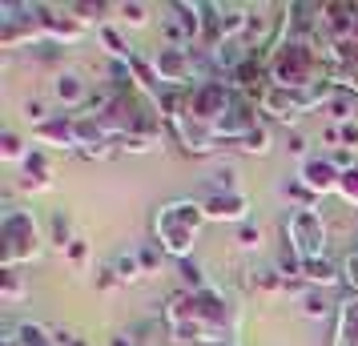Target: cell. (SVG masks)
<instances>
[{
    "instance_id": "obj_1",
    "label": "cell",
    "mask_w": 358,
    "mask_h": 346,
    "mask_svg": "<svg viewBox=\"0 0 358 346\" xmlns=\"http://www.w3.org/2000/svg\"><path fill=\"white\" fill-rule=\"evenodd\" d=\"M266 57V69H270V85H286V89H310L318 81H330V69L322 61V45L314 41H302V36H282Z\"/></svg>"
},
{
    "instance_id": "obj_2",
    "label": "cell",
    "mask_w": 358,
    "mask_h": 346,
    "mask_svg": "<svg viewBox=\"0 0 358 346\" xmlns=\"http://www.w3.org/2000/svg\"><path fill=\"white\" fill-rule=\"evenodd\" d=\"M206 226V210L201 201L194 198H173L153 210V242L165 250V258L173 262H185L194 258V246H197V233Z\"/></svg>"
},
{
    "instance_id": "obj_3",
    "label": "cell",
    "mask_w": 358,
    "mask_h": 346,
    "mask_svg": "<svg viewBox=\"0 0 358 346\" xmlns=\"http://www.w3.org/2000/svg\"><path fill=\"white\" fill-rule=\"evenodd\" d=\"M45 246H49V233L29 206H8L0 214V266L4 270L41 262Z\"/></svg>"
},
{
    "instance_id": "obj_4",
    "label": "cell",
    "mask_w": 358,
    "mask_h": 346,
    "mask_svg": "<svg viewBox=\"0 0 358 346\" xmlns=\"http://www.w3.org/2000/svg\"><path fill=\"white\" fill-rule=\"evenodd\" d=\"M282 233L294 246V254L302 262H318V258H330V226L318 210H290L286 222H282Z\"/></svg>"
},
{
    "instance_id": "obj_5",
    "label": "cell",
    "mask_w": 358,
    "mask_h": 346,
    "mask_svg": "<svg viewBox=\"0 0 358 346\" xmlns=\"http://www.w3.org/2000/svg\"><path fill=\"white\" fill-rule=\"evenodd\" d=\"M234 85L229 81H206V85H194V89H185V97H181V113L194 117V121H206V125H217L222 117L234 109Z\"/></svg>"
},
{
    "instance_id": "obj_6",
    "label": "cell",
    "mask_w": 358,
    "mask_h": 346,
    "mask_svg": "<svg viewBox=\"0 0 358 346\" xmlns=\"http://www.w3.org/2000/svg\"><path fill=\"white\" fill-rule=\"evenodd\" d=\"M149 65L157 73V85L162 89H194L197 85V52L194 49H181V45H157L153 57H149Z\"/></svg>"
},
{
    "instance_id": "obj_7",
    "label": "cell",
    "mask_w": 358,
    "mask_h": 346,
    "mask_svg": "<svg viewBox=\"0 0 358 346\" xmlns=\"http://www.w3.org/2000/svg\"><path fill=\"white\" fill-rule=\"evenodd\" d=\"M36 20H41V36L52 41V45H61V49L65 45H81L85 33H89L69 8H57V4H36Z\"/></svg>"
},
{
    "instance_id": "obj_8",
    "label": "cell",
    "mask_w": 358,
    "mask_h": 346,
    "mask_svg": "<svg viewBox=\"0 0 358 346\" xmlns=\"http://www.w3.org/2000/svg\"><path fill=\"white\" fill-rule=\"evenodd\" d=\"M169 133L178 137V145L189 153V157H210V153H217V137H213V125H206V121H194V117L178 113L173 121H169Z\"/></svg>"
},
{
    "instance_id": "obj_9",
    "label": "cell",
    "mask_w": 358,
    "mask_h": 346,
    "mask_svg": "<svg viewBox=\"0 0 358 346\" xmlns=\"http://www.w3.org/2000/svg\"><path fill=\"white\" fill-rule=\"evenodd\" d=\"M298 182L306 185L314 198H326V194H338V182H342V169L326 153H310L306 161L298 165Z\"/></svg>"
},
{
    "instance_id": "obj_10",
    "label": "cell",
    "mask_w": 358,
    "mask_h": 346,
    "mask_svg": "<svg viewBox=\"0 0 358 346\" xmlns=\"http://www.w3.org/2000/svg\"><path fill=\"white\" fill-rule=\"evenodd\" d=\"M33 141H36V149H73V153H81V141H77V121H73V113H57L52 121L36 125V129H33Z\"/></svg>"
},
{
    "instance_id": "obj_11",
    "label": "cell",
    "mask_w": 358,
    "mask_h": 346,
    "mask_svg": "<svg viewBox=\"0 0 358 346\" xmlns=\"http://www.w3.org/2000/svg\"><path fill=\"white\" fill-rule=\"evenodd\" d=\"M49 93L57 105H65V109H73V113H81L85 105H89V97H93V89H89V81H85L77 69H61L57 77H52Z\"/></svg>"
},
{
    "instance_id": "obj_12",
    "label": "cell",
    "mask_w": 358,
    "mask_h": 346,
    "mask_svg": "<svg viewBox=\"0 0 358 346\" xmlns=\"http://www.w3.org/2000/svg\"><path fill=\"white\" fill-rule=\"evenodd\" d=\"M201 210H206V222H229V226L250 222V198L245 194H213V198H201Z\"/></svg>"
},
{
    "instance_id": "obj_13",
    "label": "cell",
    "mask_w": 358,
    "mask_h": 346,
    "mask_svg": "<svg viewBox=\"0 0 358 346\" xmlns=\"http://www.w3.org/2000/svg\"><path fill=\"white\" fill-rule=\"evenodd\" d=\"M20 189L24 194H45L52 189V165L45 157V149H29V157L20 161Z\"/></svg>"
},
{
    "instance_id": "obj_14",
    "label": "cell",
    "mask_w": 358,
    "mask_h": 346,
    "mask_svg": "<svg viewBox=\"0 0 358 346\" xmlns=\"http://www.w3.org/2000/svg\"><path fill=\"white\" fill-rule=\"evenodd\" d=\"M330 346H358V298L350 294L346 302H338L334 314V343Z\"/></svg>"
},
{
    "instance_id": "obj_15",
    "label": "cell",
    "mask_w": 358,
    "mask_h": 346,
    "mask_svg": "<svg viewBox=\"0 0 358 346\" xmlns=\"http://www.w3.org/2000/svg\"><path fill=\"white\" fill-rule=\"evenodd\" d=\"M109 270L117 274V282L121 286H133V282H141V278H149L145 274V266H141V254H137V246H121L109 258Z\"/></svg>"
},
{
    "instance_id": "obj_16",
    "label": "cell",
    "mask_w": 358,
    "mask_h": 346,
    "mask_svg": "<svg viewBox=\"0 0 358 346\" xmlns=\"http://www.w3.org/2000/svg\"><path fill=\"white\" fill-rule=\"evenodd\" d=\"M302 282L310 290H330L342 282V262H330V258H318V262H306L302 270Z\"/></svg>"
},
{
    "instance_id": "obj_17",
    "label": "cell",
    "mask_w": 358,
    "mask_h": 346,
    "mask_svg": "<svg viewBox=\"0 0 358 346\" xmlns=\"http://www.w3.org/2000/svg\"><path fill=\"white\" fill-rule=\"evenodd\" d=\"M298 310L306 314V318H314V322H322V318H330V314H338V302H330V298L322 294V290H302L298 294Z\"/></svg>"
},
{
    "instance_id": "obj_18",
    "label": "cell",
    "mask_w": 358,
    "mask_h": 346,
    "mask_svg": "<svg viewBox=\"0 0 358 346\" xmlns=\"http://www.w3.org/2000/svg\"><path fill=\"white\" fill-rule=\"evenodd\" d=\"M45 233H49V246H57L61 254H65L73 242H77V230H73V217L65 214V210H52L49 226H45Z\"/></svg>"
},
{
    "instance_id": "obj_19",
    "label": "cell",
    "mask_w": 358,
    "mask_h": 346,
    "mask_svg": "<svg viewBox=\"0 0 358 346\" xmlns=\"http://www.w3.org/2000/svg\"><path fill=\"white\" fill-rule=\"evenodd\" d=\"M97 36H101V45L109 49V57H113V61H133V57H137V49H133L129 41L121 36V29H117V24H109V20H105V24H97Z\"/></svg>"
},
{
    "instance_id": "obj_20",
    "label": "cell",
    "mask_w": 358,
    "mask_h": 346,
    "mask_svg": "<svg viewBox=\"0 0 358 346\" xmlns=\"http://www.w3.org/2000/svg\"><path fill=\"white\" fill-rule=\"evenodd\" d=\"M17 346H57V330L45 322H17Z\"/></svg>"
},
{
    "instance_id": "obj_21",
    "label": "cell",
    "mask_w": 358,
    "mask_h": 346,
    "mask_svg": "<svg viewBox=\"0 0 358 346\" xmlns=\"http://www.w3.org/2000/svg\"><path fill=\"white\" fill-rule=\"evenodd\" d=\"M238 149H242V153H250V157H266V153L274 149V133H270V125L262 121L258 129H250L242 141H238Z\"/></svg>"
},
{
    "instance_id": "obj_22",
    "label": "cell",
    "mask_w": 358,
    "mask_h": 346,
    "mask_svg": "<svg viewBox=\"0 0 358 346\" xmlns=\"http://www.w3.org/2000/svg\"><path fill=\"white\" fill-rule=\"evenodd\" d=\"M178 274H181V290H189V294H201V290H210V286H213V282L206 278V270H201L197 258L178 262Z\"/></svg>"
},
{
    "instance_id": "obj_23",
    "label": "cell",
    "mask_w": 358,
    "mask_h": 346,
    "mask_svg": "<svg viewBox=\"0 0 358 346\" xmlns=\"http://www.w3.org/2000/svg\"><path fill=\"white\" fill-rule=\"evenodd\" d=\"M250 282H254V290H262V294H282V290H290V282L282 278V270H278V266L254 270V274H250Z\"/></svg>"
},
{
    "instance_id": "obj_24",
    "label": "cell",
    "mask_w": 358,
    "mask_h": 346,
    "mask_svg": "<svg viewBox=\"0 0 358 346\" xmlns=\"http://www.w3.org/2000/svg\"><path fill=\"white\" fill-rule=\"evenodd\" d=\"M213 194H242V189H238V173H234V169L210 173V178H206V198H213Z\"/></svg>"
},
{
    "instance_id": "obj_25",
    "label": "cell",
    "mask_w": 358,
    "mask_h": 346,
    "mask_svg": "<svg viewBox=\"0 0 358 346\" xmlns=\"http://www.w3.org/2000/svg\"><path fill=\"white\" fill-rule=\"evenodd\" d=\"M162 45H181V49H194V45H189V33H185V29H181V20L173 17V13H169V8H165V17H162Z\"/></svg>"
},
{
    "instance_id": "obj_26",
    "label": "cell",
    "mask_w": 358,
    "mask_h": 346,
    "mask_svg": "<svg viewBox=\"0 0 358 346\" xmlns=\"http://www.w3.org/2000/svg\"><path fill=\"white\" fill-rule=\"evenodd\" d=\"M65 262H69V270H73V274H85V270H89V262H93V250H89V242H85V238H77V242L65 250Z\"/></svg>"
},
{
    "instance_id": "obj_27",
    "label": "cell",
    "mask_w": 358,
    "mask_h": 346,
    "mask_svg": "<svg viewBox=\"0 0 358 346\" xmlns=\"http://www.w3.org/2000/svg\"><path fill=\"white\" fill-rule=\"evenodd\" d=\"M0 157H4V161H13V165H20L24 157H29L24 141H20V137H17L13 129H4V133H0Z\"/></svg>"
},
{
    "instance_id": "obj_28",
    "label": "cell",
    "mask_w": 358,
    "mask_h": 346,
    "mask_svg": "<svg viewBox=\"0 0 358 346\" xmlns=\"http://www.w3.org/2000/svg\"><path fill=\"white\" fill-rule=\"evenodd\" d=\"M117 17H121V24L125 29H145L149 24V4H117Z\"/></svg>"
},
{
    "instance_id": "obj_29",
    "label": "cell",
    "mask_w": 358,
    "mask_h": 346,
    "mask_svg": "<svg viewBox=\"0 0 358 346\" xmlns=\"http://www.w3.org/2000/svg\"><path fill=\"white\" fill-rule=\"evenodd\" d=\"M24 294H29L24 278H20L17 270H4V274H0V298H4V302H20Z\"/></svg>"
},
{
    "instance_id": "obj_30",
    "label": "cell",
    "mask_w": 358,
    "mask_h": 346,
    "mask_svg": "<svg viewBox=\"0 0 358 346\" xmlns=\"http://www.w3.org/2000/svg\"><path fill=\"white\" fill-rule=\"evenodd\" d=\"M52 117L57 113H49V101H41V97H29L24 101V121H29V125H45V121H52Z\"/></svg>"
},
{
    "instance_id": "obj_31",
    "label": "cell",
    "mask_w": 358,
    "mask_h": 346,
    "mask_svg": "<svg viewBox=\"0 0 358 346\" xmlns=\"http://www.w3.org/2000/svg\"><path fill=\"white\" fill-rule=\"evenodd\" d=\"M238 246H242L245 254H254V250L262 246V226H258V222H254V217H250V222H242V226H238Z\"/></svg>"
},
{
    "instance_id": "obj_32",
    "label": "cell",
    "mask_w": 358,
    "mask_h": 346,
    "mask_svg": "<svg viewBox=\"0 0 358 346\" xmlns=\"http://www.w3.org/2000/svg\"><path fill=\"white\" fill-rule=\"evenodd\" d=\"M137 254H141V266H145V274H157V270H162L165 250L157 246V242H141V246H137Z\"/></svg>"
},
{
    "instance_id": "obj_33",
    "label": "cell",
    "mask_w": 358,
    "mask_h": 346,
    "mask_svg": "<svg viewBox=\"0 0 358 346\" xmlns=\"http://www.w3.org/2000/svg\"><path fill=\"white\" fill-rule=\"evenodd\" d=\"M338 198L346 201V206H355V210H358V165L342 173V182H338Z\"/></svg>"
},
{
    "instance_id": "obj_34",
    "label": "cell",
    "mask_w": 358,
    "mask_h": 346,
    "mask_svg": "<svg viewBox=\"0 0 358 346\" xmlns=\"http://www.w3.org/2000/svg\"><path fill=\"white\" fill-rule=\"evenodd\" d=\"M342 286L358 298V250H350V254L342 258Z\"/></svg>"
},
{
    "instance_id": "obj_35",
    "label": "cell",
    "mask_w": 358,
    "mask_h": 346,
    "mask_svg": "<svg viewBox=\"0 0 358 346\" xmlns=\"http://www.w3.org/2000/svg\"><path fill=\"white\" fill-rule=\"evenodd\" d=\"M338 133H342V149H355L358 153V117L346 121V125H338Z\"/></svg>"
},
{
    "instance_id": "obj_36",
    "label": "cell",
    "mask_w": 358,
    "mask_h": 346,
    "mask_svg": "<svg viewBox=\"0 0 358 346\" xmlns=\"http://www.w3.org/2000/svg\"><path fill=\"white\" fill-rule=\"evenodd\" d=\"M286 149H290L294 157H302V161H306V157H310V153H306V149H310L306 133H290V137H286Z\"/></svg>"
},
{
    "instance_id": "obj_37",
    "label": "cell",
    "mask_w": 358,
    "mask_h": 346,
    "mask_svg": "<svg viewBox=\"0 0 358 346\" xmlns=\"http://www.w3.org/2000/svg\"><path fill=\"white\" fill-rule=\"evenodd\" d=\"M326 157H330V161L338 165L342 173H346V169H355V149H330Z\"/></svg>"
},
{
    "instance_id": "obj_38",
    "label": "cell",
    "mask_w": 358,
    "mask_h": 346,
    "mask_svg": "<svg viewBox=\"0 0 358 346\" xmlns=\"http://www.w3.org/2000/svg\"><path fill=\"white\" fill-rule=\"evenodd\" d=\"M117 286H121V282H117V274L105 266V270L97 274V290H117Z\"/></svg>"
},
{
    "instance_id": "obj_39",
    "label": "cell",
    "mask_w": 358,
    "mask_h": 346,
    "mask_svg": "<svg viewBox=\"0 0 358 346\" xmlns=\"http://www.w3.org/2000/svg\"><path fill=\"white\" fill-rule=\"evenodd\" d=\"M57 346H93V343H85V338L69 334V330H57Z\"/></svg>"
},
{
    "instance_id": "obj_40",
    "label": "cell",
    "mask_w": 358,
    "mask_h": 346,
    "mask_svg": "<svg viewBox=\"0 0 358 346\" xmlns=\"http://www.w3.org/2000/svg\"><path fill=\"white\" fill-rule=\"evenodd\" d=\"M109 346H137V338H129V334H117V338H113Z\"/></svg>"
},
{
    "instance_id": "obj_41",
    "label": "cell",
    "mask_w": 358,
    "mask_h": 346,
    "mask_svg": "<svg viewBox=\"0 0 358 346\" xmlns=\"http://www.w3.org/2000/svg\"><path fill=\"white\" fill-rule=\"evenodd\" d=\"M206 346H213V343H206Z\"/></svg>"
}]
</instances>
